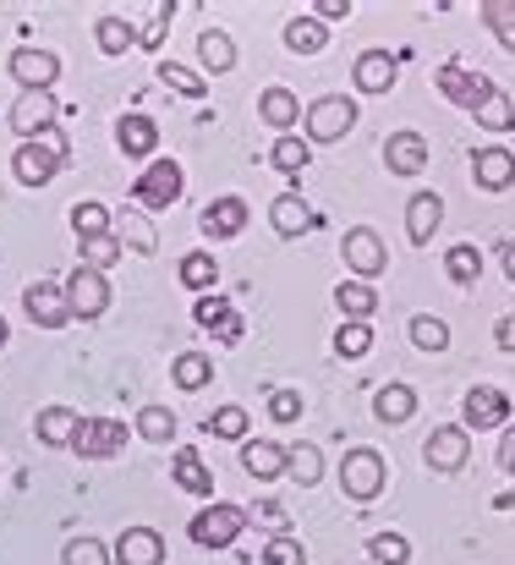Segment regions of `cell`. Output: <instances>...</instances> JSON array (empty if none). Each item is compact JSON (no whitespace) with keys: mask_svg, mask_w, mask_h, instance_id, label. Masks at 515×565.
Instances as JSON below:
<instances>
[{"mask_svg":"<svg viewBox=\"0 0 515 565\" xmlns=\"http://www.w3.org/2000/svg\"><path fill=\"white\" fill-rule=\"evenodd\" d=\"M341 494L356 500V505H373V500L384 494V456H378V450H345Z\"/></svg>","mask_w":515,"mask_h":565,"instance_id":"obj_1","label":"cell"},{"mask_svg":"<svg viewBox=\"0 0 515 565\" xmlns=\"http://www.w3.org/2000/svg\"><path fill=\"white\" fill-rule=\"evenodd\" d=\"M66 450L83 456V461H110L116 450H127V423H116V417H83Z\"/></svg>","mask_w":515,"mask_h":565,"instance_id":"obj_2","label":"cell"},{"mask_svg":"<svg viewBox=\"0 0 515 565\" xmlns=\"http://www.w3.org/2000/svg\"><path fill=\"white\" fill-rule=\"evenodd\" d=\"M181 192H186L181 166H175V160H154V166L132 182V203H138V209H171V203H181Z\"/></svg>","mask_w":515,"mask_h":565,"instance_id":"obj_3","label":"cell"},{"mask_svg":"<svg viewBox=\"0 0 515 565\" xmlns=\"http://www.w3.org/2000/svg\"><path fill=\"white\" fill-rule=\"evenodd\" d=\"M242 527H247V511H236V505H208L192 516V539L203 550H230L242 539Z\"/></svg>","mask_w":515,"mask_h":565,"instance_id":"obj_4","label":"cell"},{"mask_svg":"<svg viewBox=\"0 0 515 565\" xmlns=\"http://www.w3.org/2000/svg\"><path fill=\"white\" fill-rule=\"evenodd\" d=\"M511 412L515 406H511V395H505L500 384H472L466 401H461V417H466V428H478V434H483V428H505Z\"/></svg>","mask_w":515,"mask_h":565,"instance_id":"obj_5","label":"cell"},{"mask_svg":"<svg viewBox=\"0 0 515 565\" xmlns=\"http://www.w3.org/2000/svg\"><path fill=\"white\" fill-rule=\"evenodd\" d=\"M341 253H345V269H351L356 280H367V286H373V275H384V269H389V253H384L378 231H367V225L345 231Z\"/></svg>","mask_w":515,"mask_h":565,"instance_id":"obj_6","label":"cell"},{"mask_svg":"<svg viewBox=\"0 0 515 565\" xmlns=\"http://www.w3.org/2000/svg\"><path fill=\"white\" fill-rule=\"evenodd\" d=\"M11 77L22 83V94H50L55 77H61V55L22 44V50H11Z\"/></svg>","mask_w":515,"mask_h":565,"instance_id":"obj_7","label":"cell"},{"mask_svg":"<svg viewBox=\"0 0 515 565\" xmlns=\"http://www.w3.org/2000/svg\"><path fill=\"white\" fill-rule=\"evenodd\" d=\"M66 302H72V319H99V313L110 308V280H105L99 269L77 264L72 280H66Z\"/></svg>","mask_w":515,"mask_h":565,"instance_id":"obj_8","label":"cell"},{"mask_svg":"<svg viewBox=\"0 0 515 565\" xmlns=\"http://www.w3.org/2000/svg\"><path fill=\"white\" fill-rule=\"evenodd\" d=\"M22 308H28V319H33L39 330H61V324H72L66 286H55V280H33V286L22 291Z\"/></svg>","mask_w":515,"mask_h":565,"instance_id":"obj_9","label":"cell"},{"mask_svg":"<svg viewBox=\"0 0 515 565\" xmlns=\"http://www.w3.org/2000/svg\"><path fill=\"white\" fill-rule=\"evenodd\" d=\"M356 127V99H341V94H330V99H319V105H308V138L313 143H335Z\"/></svg>","mask_w":515,"mask_h":565,"instance_id":"obj_10","label":"cell"},{"mask_svg":"<svg viewBox=\"0 0 515 565\" xmlns=\"http://www.w3.org/2000/svg\"><path fill=\"white\" fill-rule=\"evenodd\" d=\"M433 83H439V94H444V99H455V105H466V110H478V105L494 94V83H489V77H478V72H466L461 61H444V66L433 72Z\"/></svg>","mask_w":515,"mask_h":565,"instance_id":"obj_11","label":"cell"},{"mask_svg":"<svg viewBox=\"0 0 515 565\" xmlns=\"http://www.w3.org/2000/svg\"><path fill=\"white\" fill-rule=\"evenodd\" d=\"M66 160L55 154V149H44L39 138H28V143H17V154H11V177L22 182V188H44L55 171H61Z\"/></svg>","mask_w":515,"mask_h":565,"instance_id":"obj_12","label":"cell"},{"mask_svg":"<svg viewBox=\"0 0 515 565\" xmlns=\"http://www.w3.org/2000/svg\"><path fill=\"white\" fill-rule=\"evenodd\" d=\"M466 450H472L466 428H433V434L422 439V461H428V472H461V467H466Z\"/></svg>","mask_w":515,"mask_h":565,"instance_id":"obj_13","label":"cell"},{"mask_svg":"<svg viewBox=\"0 0 515 565\" xmlns=\"http://www.w3.org/2000/svg\"><path fill=\"white\" fill-rule=\"evenodd\" d=\"M351 77H356L362 94H389L395 77H400V55H389V50H367V55H356Z\"/></svg>","mask_w":515,"mask_h":565,"instance_id":"obj_14","label":"cell"},{"mask_svg":"<svg viewBox=\"0 0 515 565\" xmlns=\"http://www.w3.org/2000/svg\"><path fill=\"white\" fill-rule=\"evenodd\" d=\"M192 319H197V330H208V335H214V341H225V347H236V341H242V319H236V308H230L225 297H197Z\"/></svg>","mask_w":515,"mask_h":565,"instance_id":"obj_15","label":"cell"},{"mask_svg":"<svg viewBox=\"0 0 515 565\" xmlns=\"http://www.w3.org/2000/svg\"><path fill=\"white\" fill-rule=\"evenodd\" d=\"M472 177H478V188H483V192H505L515 182V149H505V143H489V149H478V160H472Z\"/></svg>","mask_w":515,"mask_h":565,"instance_id":"obj_16","label":"cell"},{"mask_svg":"<svg viewBox=\"0 0 515 565\" xmlns=\"http://www.w3.org/2000/svg\"><path fill=\"white\" fill-rule=\"evenodd\" d=\"M55 127V99L50 94H22L17 105H11V132L17 138H39V132H50Z\"/></svg>","mask_w":515,"mask_h":565,"instance_id":"obj_17","label":"cell"},{"mask_svg":"<svg viewBox=\"0 0 515 565\" xmlns=\"http://www.w3.org/2000/svg\"><path fill=\"white\" fill-rule=\"evenodd\" d=\"M197 231H203V236H219V242H225V236H242V231H247V203H242V198H214V203L197 214Z\"/></svg>","mask_w":515,"mask_h":565,"instance_id":"obj_18","label":"cell"},{"mask_svg":"<svg viewBox=\"0 0 515 565\" xmlns=\"http://www.w3.org/2000/svg\"><path fill=\"white\" fill-rule=\"evenodd\" d=\"M116 565H165V539L154 527H127L116 544Z\"/></svg>","mask_w":515,"mask_h":565,"instance_id":"obj_19","label":"cell"},{"mask_svg":"<svg viewBox=\"0 0 515 565\" xmlns=\"http://www.w3.org/2000/svg\"><path fill=\"white\" fill-rule=\"evenodd\" d=\"M154 143H160V127H154L149 116H138V110H132V116H121V121H116V149H121L127 160H149V154H154Z\"/></svg>","mask_w":515,"mask_h":565,"instance_id":"obj_20","label":"cell"},{"mask_svg":"<svg viewBox=\"0 0 515 565\" xmlns=\"http://www.w3.org/2000/svg\"><path fill=\"white\" fill-rule=\"evenodd\" d=\"M439 220H444V198H439V192H417V198L406 203V236H411L417 247H428V242H433Z\"/></svg>","mask_w":515,"mask_h":565,"instance_id":"obj_21","label":"cell"},{"mask_svg":"<svg viewBox=\"0 0 515 565\" xmlns=\"http://www.w3.org/2000/svg\"><path fill=\"white\" fill-rule=\"evenodd\" d=\"M384 166H389L395 177H417V171L428 166V143H422V132H395V138L384 143Z\"/></svg>","mask_w":515,"mask_h":565,"instance_id":"obj_22","label":"cell"},{"mask_svg":"<svg viewBox=\"0 0 515 565\" xmlns=\"http://www.w3.org/2000/svg\"><path fill=\"white\" fill-rule=\"evenodd\" d=\"M242 467H247L258 483H275V478H286V445H275V439H247V445H242Z\"/></svg>","mask_w":515,"mask_h":565,"instance_id":"obj_23","label":"cell"},{"mask_svg":"<svg viewBox=\"0 0 515 565\" xmlns=\"http://www.w3.org/2000/svg\"><path fill=\"white\" fill-rule=\"evenodd\" d=\"M258 116H264L275 132H286V127L302 121V99H297L291 88H264V94H258Z\"/></svg>","mask_w":515,"mask_h":565,"instance_id":"obj_24","label":"cell"},{"mask_svg":"<svg viewBox=\"0 0 515 565\" xmlns=\"http://www.w3.org/2000/svg\"><path fill=\"white\" fill-rule=\"evenodd\" d=\"M269 220H275V231H280V236H302V231L313 225V209L302 203V192H280V198H275V209H269Z\"/></svg>","mask_w":515,"mask_h":565,"instance_id":"obj_25","label":"cell"},{"mask_svg":"<svg viewBox=\"0 0 515 565\" xmlns=\"http://www.w3.org/2000/svg\"><path fill=\"white\" fill-rule=\"evenodd\" d=\"M77 423H83V412H77V406H44L33 428H39V439H44V445H72Z\"/></svg>","mask_w":515,"mask_h":565,"instance_id":"obj_26","label":"cell"},{"mask_svg":"<svg viewBox=\"0 0 515 565\" xmlns=\"http://www.w3.org/2000/svg\"><path fill=\"white\" fill-rule=\"evenodd\" d=\"M110 231H116L121 247H138V253H154V247H160V236H154V225H149L143 214H127V209H121V214H110Z\"/></svg>","mask_w":515,"mask_h":565,"instance_id":"obj_27","label":"cell"},{"mask_svg":"<svg viewBox=\"0 0 515 565\" xmlns=\"http://www.w3.org/2000/svg\"><path fill=\"white\" fill-rule=\"evenodd\" d=\"M175 275H181V286H186V291H197V297H214L219 264H214L208 253H186V258L175 264Z\"/></svg>","mask_w":515,"mask_h":565,"instance_id":"obj_28","label":"cell"},{"mask_svg":"<svg viewBox=\"0 0 515 565\" xmlns=\"http://www.w3.org/2000/svg\"><path fill=\"white\" fill-rule=\"evenodd\" d=\"M373 412H378V423H406L417 412V390L411 384H384L373 395Z\"/></svg>","mask_w":515,"mask_h":565,"instance_id":"obj_29","label":"cell"},{"mask_svg":"<svg viewBox=\"0 0 515 565\" xmlns=\"http://www.w3.org/2000/svg\"><path fill=\"white\" fill-rule=\"evenodd\" d=\"M335 308H341L345 319H362V324H367L373 308H378V291H373L367 280H341V286H335Z\"/></svg>","mask_w":515,"mask_h":565,"instance_id":"obj_30","label":"cell"},{"mask_svg":"<svg viewBox=\"0 0 515 565\" xmlns=\"http://www.w3.org/2000/svg\"><path fill=\"white\" fill-rule=\"evenodd\" d=\"M171 472H175V483H181L186 494H214V478H208V467H203L197 450H175Z\"/></svg>","mask_w":515,"mask_h":565,"instance_id":"obj_31","label":"cell"},{"mask_svg":"<svg viewBox=\"0 0 515 565\" xmlns=\"http://www.w3.org/2000/svg\"><path fill=\"white\" fill-rule=\"evenodd\" d=\"M286 44H291L297 55H319V50L330 44V28H324L319 17H291V22H286Z\"/></svg>","mask_w":515,"mask_h":565,"instance_id":"obj_32","label":"cell"},{"mask_svg":"<svg viewBox=\"0 0 515 565\" xmlns=\"http://www.w3.org/2000/svg\"><path fill=\"white\" fill-rule=\"evenodd\" d=\"M197 61H203V72H230L236 66V44H230V33H219V28H208L203 39H197Z\"/></svg>","mask_w":515,"mask_h":565,"instance_id":"obj_33","label":"cell"},{"mask_svg":"<svg viewBox=\"0 0 515 565\" xmlns=\"http://www.w3.org/2000/svg\"><path fill=\"white\" fill-rule=\"evenodd\" d=\"M308 160H313V143H302V138H291V132H280V138H275V149H269V166H275V171H286V177H302V171H308Z\"/></svg>","mask_w":515,"mask_h":565,"instance_id":"obj_34","label":"cell"},{"mask_svg":"<svg viewBox=\"0 0 515 565\" xmlns=\"http://www.w3.org/2000/svg\"><path fill=\"white\" fill-rule=\"evenodd\" d=\"M286 472H291L302 489H313V483L324 478V456H319V445H286Z\"/></svg>","mask_w":515,"mask_h":565,"instance_id":"obj_35","label":"cell"},{"mask_svg":"<svg viewBox=\"0 0 515 565\" xmlns=\"http://www.w3.org/2000/svg\"><path fill=\"white\" fill-rule=\"evenodd\" d=\"M94 39H99V50H105V55H127V50L138 44V28H132L127 17H99Z\"/></svg>","mask_w":515,"mask_h":565,"instance_id":"obj_36","label":"cell"},{"mask_svg":"<svg viewBox=\"0 0 515 565\" xmlns=\"http://www.w3.org/2000/svg\"><path fill=\"white\" fill-rule=\"evenodd\" d=\"M444 275H450L455 286H472V280L483 275V253H478L472 242H455V247L444 253Z\"/></svg>","mask_w":515,"mask_h":565,"instance_id":"obj_37","label":"cell"},{"mask_svg":"<svg viewBox=\"0 0 515 565\" xmlns=\"http://www.w3.org/2000/svg\"><path fill=\"white\" fill-rule=\"evenodd\" d=\"M171 379H175V390H203V384L214 379V363H208L203 352H181L171 363Z\"/></svg>","mask_w":515,"mask_h":565,"instance_id":"obj_38","label":"cell"},{"mask_svg":"<svg viewBox=\"0 0 515 565\" xmlns=\"http://www.w3.org/2000/svg\"><path fill=\"white\" fill-rule=\"evenodd\" d=\"M472 116H478V127H483V132H511V127H515V105L500 94V88H494V94H489Z\"/></svg>","mask_w":515,"mask_h":565,"instance_id":"obj_39","label":"cell"},{"mask_svg":"<svg viewBox=\"0 0 515 565\" xmlns=\"http://www.w3.org/2000/svg\"><path fill=\"white\" fill-rule=\"evenodd\" d=\"M411 347H417V352H444V347H450V324L433 319V313H417V319H411Z\"/></svg>","mask_w":515,"mask_h":565,"instance_id":"obj_40","label":"cell"},{"mask_svg":"<svg viewBox=\"0 0 515 565\" xmlns=\"http://www.w3.org/2000/svg\"><path fill=\"white\" fill-rule=\"evenodd\" d=\"M138 434H143L149 445H171L175 439V412L171 406H143V412H138Z\"/></svg>","mask_w":515,"mask_h":565,"instance_id":"obj_41","label":"cell"},{"mask_svg":"<svg viewBox=\"0 0 515 565\" xmlns=\"http://www.w3.org/2000/svg\"><path fill=\"white\" fill-rule=\"evenodd\" d=\"M478 11H483V22L494 28V39L515 55V0H483Z\"/></svg>","mask_w":515,"mask_h":565,"instance_id":"obj_42","label":"cell"},{"mask_svg":"<svg viewBox=\"0 0 515 565\" xmlns=\"http://www.w3.org/2000/svg\"><path fill=\"white\" fill-rule=\"evenodd\" d=\"M72 231H77V242L105 236V231H110V209H105V203H94V198H88V203H77V209H72Z\"/></svg>","mask_w":515,"mask_h":565,"instance_id":"obj_43","label":"cell"},{"mask_svg":"<svg viewBox=\"0 0 515 565\" xmlns=\"http://www.w3.org/2000/svg\"><path fill=\"white\" fill-rule=\"evenodd\" d=\"M247 423H253L247 406H219V412H208L203 428H208L214 439H247Z\"/></svg>","mask_w":515,"mask_h":565,"instance_id":"obj_44","label":"cell"},{"mask_svg":"<svg viewBox=\"0 0 515 565\" xmlns=\"http://www.w3.org/2000/svg\"><path fill=\"white\" fill-rule=\"evenodd\" d=\"M367 347H373V324L345 319L341 330H335V352H341V358H367Z\"/></svg>","mask_w":515,"mask_h":565,"instance_id":"obj_45","label":"cell"},{"mask_svg":"<svg viewBox=\"0 0 515 565\" xmlns=\"http://www.w3.org/2000/svg\"><path fill=\"white\" fill-rule=\"evenodd\" d=\"M367 550H373V565H411V544L400 533H373Z\"/></svg>","mask_w":515,"mask_h":565,"instance_id":"obj_46","label":"cell"},{"mask_svg":"<svg viewBox=\"0 0 515 565\" xmlns=\"http://www.w3.org/2000/svg\"><path fill=\"white\" fill-rule=\"evenodd\" d=\"M116 258H121V242H116V231H105V236H88V242H83V264H88V269H99V275H105Z\"/></svg>","mask_w":515,"mask_h":565,"instance_id":"obj_47","label":"cell"},{"mask_svg":"<svg viewBox=\"0 0 515 565\" xmlns=\"http://www.w3.org/2000/svg\"><path fill=\"white\" fill-rule=\"evenodd\" d=\"M160 83L175 88L181 99H203V77L192 72V66H175V61H160Z\"/></svg>","mask_w":515,"mask_h":565,"instance_id":"obj_48","label":"cell"},{"mask_svg":"<svg viewBox=\"0 0 515 565\" xmlns=\"http://www.w3.org/2000/svg\"><path fill=\"white\" fill-rule=\"evenodd\" d=\"M61 561H66V565H110L116 555H110L99 539H72V544L61 550Z\"/></svg>","mask_w":515,"mask_h":565,"instance_id":"obj_49","label":"cell"},{"mask_svg":"<svg viewBox=\"0 0 515 565\" xmlns=\"http://www.w3.org/2000/svg\"><path fill=\"white\" fill-rule=\"evenodd\" d=\"M264 565H308V555H302V539H269L264 544Z\"/></svg>","mask_w":515,"mask_h":565,"instance_id":"obj_50","label":"cell"},{"mask_svg":"<svg viewBox=\"0 0 515 565\" xmlns=\"http://www.w3.org/2000/svg\"><path fill=\"white\" fill-rule=\"evenodd\" d=\"M171 11L175 6H154V17L138 28V44H143V50H160V39H165V28H171Z\"/></svg>","mask_w":515,"mask_h":565,"instance_id":"obj_51","label":"cell"},{"mask_svg":"<svg viewBox=\"0 0 515 565\" xmlns=\"http://www.w3.org/2000/svg\"><path fill=\"white\" fill-rule=\"evenodd\" d=\"M269 417H275V423H297V417H302V395H297V390H275V395H269Z\"/></svg>","mask_w":515,"mask_h":565,"instance_id":"obj_52","label":"cell"},{"mask_svg":"<svg viewBox=\"0 0 515 565\" xmlns=\"http://www.w3.org/2000/svg\"><path fill=\"white\" fill-rule=\"evenodd\" d=\"M500 467H505V472H515V423H511V434H505V445H500ZM494 505H500V511H511V505H515V489H511V494H500Z\"/></svg>","mask_w":515,"mask_h":565,"instance_id":"obj_53","label":"cell"},{"mask_svg":"<svg viewBox=\"0 0 515 565\" xmlns=\"http://www.w3.org/2000/svg\"><path fill=\"white\" fill-rule=\"evenodd\" d=\"M313 11H319V22H341V17H351L345 0H313Z\"/></svg>","mask_w":515,"mask_h":565,"instance_id":"obj_54","label":"cell"},{"mask_svg":"<svg viewBox=\"0 0 515 565\" xmlns=\"http://www.w3.org/2000/svg\"><path fill=\"white\" fill-rule=\"evenodd\" d=\"M494 341H500V352H515V313L494 324Z\"/></svg>","mask_w":515,"mask_h":565,"instance_id":"obj_55","label":"cell"},{"mask_svg":"<svg viewBox=\"0 0 515 565\" xmlns=\"http://www.w3.org/2000/svg\"><path fill=\"white\" fill-rule=\"evenodd\" d=\"M500 258H505V280H515V236L500 247Z\"/></svg>","mask_w":515,"mask_h":565,"instance_id":"obj_56","label":"cell"},{"mask_svg":"<svg viewBox=\"0 0 515 565\" xmlns=\"http://www.w3.org/2000/svg\"><path fill=\"white\" fill-rule=\"evenodd\" d=\"M6 335H11V324H6V319H0V347H6Z\"/></svg>","mask_w":515,"mask_h":565,"instance_id":"obj_57","label":"cell"},{"mask_svg":"<svg viewBox=\"0 0 515 565\" xmlns=\"http://www.w3.org/2000/svg\"><path fill=\"white\" fill-rule=\"evenodd\" d=\"M367 565H373V561H367Z\"/></svg>","mask_w":515,"mask_h":565,"instance_id":"obj_58","label":"cell"}]
</instances>
